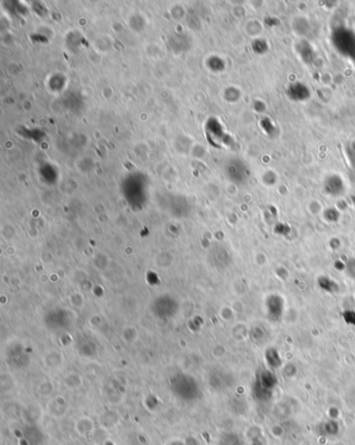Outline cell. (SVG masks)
<instances>
[{
	"mask_svg": "<svg viewBox=\"0 0 355 445\" xmlns=\"http://www.w3.org/2000/svg\"><path fill=\"white\" fill-rule=\"evenodd\" d=\"M325 188H326V191H328V193L333 194V196L341 194L344 190L342 180L336 176L328 178V180L326 181V184H325Z\"/></svg>",
	"mask_w": 355,
	"mask_h": 445,
	"instance_id": "cell-4",
	"label": "cell"
},
{
	"mask_svg": "<svg viewBox=\"0 0 355 445\" xmlns=\"http://www.w3.org/2000/svg\"><path fill=\"white\" fill-rule=\"evenodd\" d=\"M120 418L118 417V415L115 413V412H105V414H103L101 417H99V423L102 426V428L104 429H112L114 427H116L118 423H119Z\"/></svg>",
	"mask_w": 355,
	"mask_h": 445,
	"instance_id": "cell-3",
	"label": "cell"
},
{
	"mask_svg": "<svg viewBox=\"0 0 355 445\" xmlns=\"http://www.w3.org/2000/svg\"><path fill=\"white\" fill-rule=\"evenodd\" d=\"M75 429L78 432L79 435L81 436H88L89 434L93 431V422L91 419L83 417L77 420Z\"/></svg>",
	"mask_w": 355,
	"mask_h": 445,
	"instance_id": "cell-6",
	"label": "cell"
},
{
	"mask_svg": "<svg viewBox=\"0 0 355 445\" xmlns=\"http://www.w3.org/2000/svg\"><path fill=\"white\" fill-rule=\"evenodd\" d=\"M346 272L350 278L355 279V258L350 259L346 264Z\"/></svg>",
	"mask_w": 355,
	"mask_h": 445,
	"instance_id": "cell-7",
	"label": "cell"
},
{
	"mask_svg": "<svg viewBox=\"0 0 355 445\" xmlns=\"http://www.w3.org/2000/svg\"><path fill=\"white\" fill-rule=\"evenodd\" d=\"M333 42L341 53L355 59V35L353 32L348 29H339L333 36Z\"/></svg>",
	"mask_w": 355,
	"mask_h": 445,
	"instance_id": "cell-1",
	"label": "cell"
},
{
	"mask_svg": "<svg viewBox=\"0 0 355 445\" xmlns=\"http://www.w3.org/2000/svg\"><path fill=\"white\" fill-rule=\"evenodd\" d=\"M283 310H284V302L281 297L273 296L271 298H269L268 312H269V314H270V317L281 318L279 317L282 316Z\"/></svg>",
	"mask_w": 355,
	"mask_h": 445,
	"instance_id": "cell-2",
	"label": "cell"
},
{
	"mask_svg": "<svg viewBox=\"0 0 355 445\" xmlns=\"http://www.w3.org/2000/svg\"><path fill=\"white\" fill-rule=\"evenodd\" d=\"M32 427V431H34V435H32V432L30 431L29 427L26 429V431L24 432V437L25 440L30 444V445H39L42 443L43 441V436L41 432L39 431V429L37 428L36 425H30Z\"/></svg>",
	"mask_w": 355,
	"mask_h": 445,
	"instance_id": "cell-5",
	"label": "cell"
}]
</instances>
